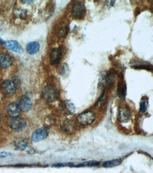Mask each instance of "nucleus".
<instances>
[{
  "label": "nucleus",
  "instance_id": "nucleus-1",
  "mask_svg": "<svg viewBox=\"0 0 153 173\" xmlns=\"http://www.w3.org/2000/svg\"><path fill=\"white\" fill-rule=\"evenodd\" d=\"M42 95L46 101L49 103H54L59 98V93L56 86L49 84L45 86L43 89Z\"/></svg>",
  "mask_w": 153,
  "mask_h": 173
},
{
  "label": "nucleus",
  "instance_id": "nucleus-2",
  "mask_svg": "<svg viewBox=\"0 0 153 173\" xmlns=\"http://www.w3.org/2000/svg\"><path fill=\"white\" fill-rule=\"evenodd\" d=\"M96 114L91 110H87L80 114L77 117L79 123L83 126L91 125L94 121Z\"/></svg>",
  "mask_w": 153,
  "mask_h": 173
},
{
  "label": "nucleus",
  "instance_id": "nucleus-3",
  "mask_svg": "<svg viewBox=\"0 0 153 173\" xmlns=\"http://www.w3.org/2000/svg\"><path fill=\"white\" fill-rule=\"evenodd\" d=\"M86 7L83 2H77L72 8L71 15L75 19H83L86 15Z\"/></svg>",
  "mask_w": 153,
  "mask_h": 173
},
{
  "label": "nucleus",
  "instance_id": "nucleus-4",
  "mask_svg": "<svg viewBox=\"0 0 153 173\" xmlns=\"http://www.w3.org/2000/svg\"><path fill=\"white\" fill-rule=\"evenodd\" d=\"M10 128L14 132H20L24 131L26 127L25 120L20 117L13 118L10 123Z\"/></svg>",
  "mask_w": 153,
  "mask_h": 173
},
{
  "label": "nucleus",
  "instance_id": "nucleus-5",
  "mask_svg": "<svg viewBox=\"0 0 153 173\" xmlns=\"http://www.w3.org/2000/svg\"><path fill=\"white\" fill-rule=\"evenodd\" d=\"M1 88L4 95L8 98L13 96L17 89L13 82L10 80L4 81L1 85Z\"/></svg>",
  "mask_w": 153,
  "mask_h": 173
},
{
  "label": "nucleus",
  "instance_id": "nucleus-6",
  "mask_svg": "<svg viewBox=\"0 0 153 173\" xmlns=\"http://www.w3.org/2000/svg\"><path fill=\"white\" fill-rule=\"evenodd\" d=\"M59 109L61 113L66 115H70L76 112V107L71 101L64 100L59 104Z\"/></svg>",
  "mask_w": 153,
  "mask_h": 173
},
{
  "label": "nucleus",
  "instance_id": "nucleus-7",
  "mask_svg": "<svg viewBox=\"0 0 153 173\" xmlns=\"http://www.w3.org/2000/svg\"><path fill=\"white\" fill-rule=\"evenodd\" d=\"M49 130L45 127H41L35 130L32 135V141L34 142H39L45 139L49 135Z\"/></svg>",
  "mask_w": 153,
  "mask_h": 173
},
{
  "label": "nucleus",
  "instance_id": "nucleus-8",
  "mask_svg": "<svg viewBox=\"0 0 153 173\" xmlns=\"http://www.w3.org/2000/svg\"><path fill=\"white\" fill-rule=\"evenodd\" d=\"M17 103L19 106L21 111L23 112H29L32 108V101L27 96L23 95L20 97Z\"/></svg>",
  "mask_w": 153,
  "mask_h": 173
},
{
  "label": "nucleus",
  "instance_id": "nucleus-9",
  "mask_svg": "<svg viewBox=\"0 0 153 173\" xmlns=\"http://www.w3.org/2000/svg\"><path fill=\"white\" fill-rule=\"evenodd\" d=\"M61 129L64 133L71 134L76 130V125L72 120L66 119L63 120L61 124Z\"/></svg>",
  "mask_w": 153,
  "mask_h": 173
},
{
  "label": "nucleus",
  "instance_id": "nucleus-10",
  "mask_svg": "<svg viewBox=\"0 0 153 173\" xmlns=\"http://www.w3.org/2000/svg\"><path fill=\"white\" fill-rule=\"evenodd\" d=\"M101 83L106 88H110L113 86L114 82V75L110 71L106 72L102 75Z\"/></svg>",
  "mask_w": 153,
  "mask_h": 173
},
{
  "label": "nucleus",
  "instance_id": "nucleus-11",
  "mask_svg": "<svg viewBox=\"0 0 153 173\" xmlns=\"http://www.w3.org/2000/svg\"><path fill=\"white\" fill-rule=\"evenodd\" d=\"M4 45L8 49L17 53L22 54L24 53V50L19 42L16 40H8L5 41Z\"/></svg>",
  "mask_w": 153,
  "mask_h": 173
},
{
  "label": "nucleus",
  "instance_id": "nucleus-12",
  "mask_svg": "<svg viewBox=\"0 0 153 173\" xmlns=\"http://www.w3.org/2000/svg\"><path fill=\"white\" fill-rule=\"evenodd\" d=\"M62 52L61 49L59 47L54 48L50 54V63L54 65L58 64L62 60Z\"/></svg>",
  "mask_w": 153,
  "mask_h": 173
},
{
  "label": "nucleus",
  "instance_id": "nucleus-13",
  "mask_svg": "<svg viewBox=\"0 0 153 173\" xmlns=\"http://www.w3.org/2000/svg\"><path fill=\"white\" fill-rule=\"evenodd\" d=\"M13 63L12 57L7 53L0 54V67L4 69L9 68Z\"/></svg>",
  "mask_w": 153,
  "mask_h": 173
},
{
  "label": "nucleus",
  "instance_id": "nucleus-14",
  "mask_svg": "<svg viewBox=\"0 0 153 173\" xmlns=\"http://www.w3.org/2000/svg\"><path fill=\"white\" fill-rule=\"evenodd\" d=\"M117 119L122 123H127L130 120L131 113L129 109L126 108H121L117 114Z\"/></svg>",
  "mask_w": 153,
  "mask_h": 173
},
{
  "label": "nucleus",
  "instance_id": "nucleus-15",
  "mask_svg": "<svg viewBox=\"0 0 153 173\" xmlns=\"http://www.w3.org/2000/svg\"><path fill=\"white\" fill-rule=\"evenodd\" d=\"M7 112L8 115L13 118L18 116L21 110L17 103H12L7 107Z\"/></svg>",
  "mask_w": 153,
  "mask_h": 173
},
{
  "label": "nucleus",
  "instance_id": "nucleus-16",
  "mask_svg": "<svg viewBox=\"0 0 153 173\" xmlns=\"http://www.w3.org/2000/svg\"><path fill=\"white\" fill-rule=\"evenodd\" d=\"M130 65L135 69L145 70L152 71L153 66L151 64L144 61H135L131 63Z\"/></svg>",
  "mask_w": 153,
  "mask_h": 173
},
{
  "label": "nucleus",
  "instance_id": "nucleus-17",
  "mask_svg": "<svg viewBox=\"0 0 153 173\" xmlns=\"http://www.w3.org/2000/svg\"><path fill=\"white\" fill-rule=\"evenodd\" d=\"M15 149L18 151H24L28 147V142L23 138H18L13 142Z\"/></svg>",
  "mask_w": 153,
  "mask_h": 173
},
{
  "label": "nucleus",
  "instance_id": "nucleus-18",
  "mask_svg": "<svg viewBox=\"0 0 153 173\" xmlns=\"http://www.w3.org/2000/svg\"><path fill=\"white\" fill-rule=\"evenodd\" d=\"M68 26L66 24L63 23L59 24L56 29V36L59 37H65L68 33Z\"/></svg>",
  "mask_w": 153,
  "mask_h": 173
},
{
  "label": "nucleus",
  "instance_id": "nucleus-19",
  "mask_svg": "<svg viewBox=\"0 0 153 173\" xmlns=\"http://www.w3.org/2000/svg\"><path fill=\"white\" fill-rule=\"evenodd\" d=\"M127 87L124 81H120L118 84L117 94L121 99L124 100L126 95Z\"/></svg>",
  "mask_w": 153,
  "mask_h": 173
},
{
  "label": "nucleus",
  "instance_id": "nucleus-20",
  "mask_svg": "<svg viewBox=\"0 0 153 173\" xmlns=\"http://www.w3.org/2000/svg\"><path fill=\"white\" fill-rule=\"evenodd\" d=\"M40 48L39 42H31L27 44L26 50L29 55H33L38 53Z\"/></svg>",
  "mask_w": 153,
  "mask_h": 173
},
{
  "label": "nucleus",
  "instance_id": "nucleus-21",
  "mask_svg": "<svg viewBox=\"0 0 153 173\" xmlns=\"http://www.w3.org/2000/svg\"><path fill=\"white\" fill-rule=\"evenodd\" d=\"M121 162L122 160L120 159L108 160L105 161L103 163V166L105 168H113L119 165L121 163Z\"/></svg>",
  "mask_w": 153,
  "mask_h": 173
},
{
  "label": "nucleus",
  "instance_id": "nucleus-22",
  "mask_svg": "<svg viewBox=\"0 0 153 173\" xmlns=\"http://www.w3.org/2000/svg\"><path fill=\"white\" fill-rule=\"evenodd\" d=\"M108 100V96L105 92H103L100 97L99 98L98 100L97 103L96 104V106L98 108H99L103 107L105 105Z\"/></svg>",
  "mask_w": 153,
  "mask_h": 173
},
{
  "label": "nucleus",
  "instance_id": "nucleus-23",
  "mask_svg": "<svg viewBox=\"0 0 153 173\" xmlns=\"http://www.w3.org/2000/svg\"><path fill=\"white\" fill-rule=\"evenodd\" d=\"M100 162L97 160H90V161H86L83 163L80 164L75 167H93L98 166L99 165Z\"/></svg>",
  "mask_w": 153,
  "mask_h": 173
},
{
  "label": "nucleus",
  "instance_id": "nucleus-24",
  "mask_svg": "<svg viewBox=\"0 0 153 173\" xmlns=\"http://www.w3.org/2000/svg\"><path fill=\"white\" fill-rule=\"evenodd\" d=\"M11 81L15 85L16 89L19 88L21 85L20 79H19V77L16 75H14L11 77Z\"/></svg>",
  "mask_w": 153,
  "mask_h": 173
},
{
  "label": "nucleus",
  "instance_id": "nucleus-25",
  "mask_svg": "<svg viewBox=\"0 0 153 173\" xmlns=\"http://www.w3.org/2000/svg\"><path fill=\"white\" fill-rule=\"evenodd\" d=\"M69 72V68L67 64H63L60 70V73L62 76L66 75Z\"/></svg>",
  "mask_w": 153,
  "mask_h": 173
},
{
  "label": "nucleus",
  "instance_id": "nucleus-26",
  "mask_svg": "<svg viewBox=\"0 0 153 173\" xmlns=\"http://www.w3.org/2000/svg\"><path fill=\"white\" fill-rule=\"evenodd\" d=\"M147 103L145 101H143L140 104V110L142 113H145L146 110Z\"/></svg>",
  "mask_w": 153,
  "mask_h": 173
},
{
  "label": "nucleus",
  "instance_id": "nucleus-27",
  "mask_svg": "<svg viewBox=\"0 0 153 173\" xmlns=\"http://www.w3.org/2000/svg\"><path fill=\"white\" fill-rule=\"evenodd\" d=\"M12 156V153H9V152H3L0 153V158H4L9 157V156Z\"/></svg>",
  "mask_w": 153,
  "mask_h": 173
},
{
  "label": "nucleus",
  "instance_id": "nucleus-28",
  "mask_svg": "<svg viewBox=\"0 0 153 173\" xmlns=\"http://www.w3.org/2000/svg\"><path fill=\"white\" fill-rule=\"evenodd\" d=\"M22 2L23 3H28V4H31L32 3H33V1H22Z\"/></svg>",
  "mask_w": 153,
  "mask_h": 173
},
{
  "label": "nucleus",
  "instance_id": "nucleus-29",
  "mask_svg": "<svg viewBox=\"0 0 153 173\" xmlns=\"http://www.w3.org/2000/svg\"><path fill=\"white\" fill-rule=\"evenodd\" d=\"M5 43V41L1 37H0V44L1 45H4Z\"/></svg>",
  "mask_w": 153,
  "mask_h": 173
},
{
  "label": "nucleus",
  "instance_id": "nucleus-30",
  "mask_svg": "<svg viewBox=\"0 0 153 173\" xmlns=\"http://www.w3.org/2000/svg\"><path fill=\"white\" fill-rule=\"evenodd\" d=\"M115 1H111L110 2V5L111 6V7H113L114 6V4H115Z\"/></svg>",
  "mask_w": 153,
  "mask_h": 173
}]
</instances>
